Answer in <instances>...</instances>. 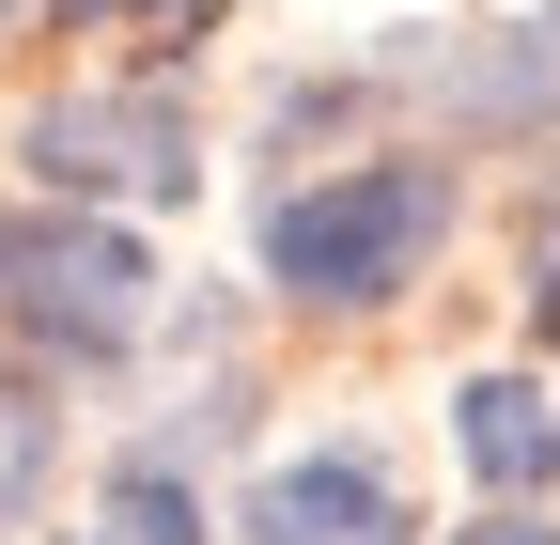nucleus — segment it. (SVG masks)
I'll return each instance as SVG.
<instances>
[{
  "label": "nucleus",
  "instance_id": "obj_5",
  "mask_svg": "<svg viewBox=\"0 0 560 545\" xmlns=\"http://www.w3.org/2000/svg\"><path fill=\"white\" fill-rule=\"evenodd\" d=\"M452 452H467L499 499H545V484H560V405H545L529 374H467V390H452Z\"/></svg>",
  "mask_w": 560,
  "mask_h": 545
},
{
  "label": "nucleus",
  "instance_id": "obj_6",
  "mask_svg": "<svg viewBox=\"0 0 560 545\" xmlns=\"http://www.w3.org/2000/svg\"><path fill=\"white\" fill-rule=\"evenodd\" d=\"M436 94H452V125H560V0L514 16L499 47H467Z\"/></svg>",
  "mask_w": 560,
  "mask_h": 545
},
{
  "label": "nucleus",
  "instance_id": "obj_4",
  "mask_svg": "<svg viewBox=\"0 0 560 545\" xmlns=\"http://www.w3.org/2000/svg\"><path fill=\"white\" fill-rule=\"evenodd\" d=\"M234 545H420V514H405V484L374 452H296V467L249 484Z\"/></svg>",
  "mask_w": 560,
  "mask_h": 545
},
{
  "label": "nucleus",
  "instance_id": "obj_11",
  "mask_svg": "<svg viewBox=\"0 0 560 545\" xmlns=\"http://www.w3.org/2000/svg\"><path fill=\"white\" fill-rule=\"evenodd\" d=\"M79 16H140V0H79Z\"/></svg>",
  "mask_w": 560,
  "mask_h": 545
},
{
  "label": "nucleus",
  "instance_id": "obj_7",
  "mask_svg": "<svg viewBox=\"0 0 560 545\" xmlns=\"http://www.w3.org/2000/svg\"><path fill=\"white\" fill-rule=\"evenodd\" d=\"M94 545H202L187 467H172V452H125V484H109V530H94Z\"/></svg>",
  "mask_w": 560,
  "mask_h": 545
},
{
  "label": "nucleus",
  "instance_id": "obj_2",
  "mask_svg": "<svg viewBox=\"0 0 560 545\" xmlns=\"http://www.w3.org/2000/svg\"><path fill=\"white\" fill-rule=\"evenodd\" d=\"M0 312L47 359H125L156 327V250L125 219H0Z\"/></svg>",
  "mask_w": 560,
  "mask_h": 545
},
{
  "label": "nucleus",
  "instance_id": "obj_1",
  "mask_svg": "<svg viewBox=\"0 0 560 545\" xmlns=\"http://www.w3.org/2000/svg\"><path fill=\"white\" fill-rule=\"evenodd\" d=\"M452 234V172L436 156H374V172H327V187H280L265 202V281L312 297V312H374L405 297Z\"/></svg>",
  "mask_w": 560,
  "mask_h": 545
},
{
  "label": "nucleus",
  "instance_id": "obj_9",
  "mask_svg": "<svg viewBox=\"0 0 560 545\" xmlns=\"http://www.w3.org/2000/svg\"><path fill=\"white\" fill-rule=\"evenodd\" d=\"M452 545H560V530H545L529 499H499V514H482V530H452Z\"/></svg>",
  "mask_w": 560,
  "mask_h": 545
},
{
  "label": "nucleus",
  "instance_id": "obj_3",
  "mask_svg": "<svg viewBox=\"0 0 560 545\" xmlns=\"http://www.w3.org/2000/svg\"><path fill=\"white\" fill-rule=\"evenodd\" d=\"M16 156L62 187V202H94V187H140V202H187V109L156 94V79H109V94H47L32 125H16Z\"/></svg>",
  "mask_w": 560,
  "mask_h": 545
},
{
  "label": "nucleus",
  "instance_id": "obj_10",
  "mask_svg": "<svg viewBox=\"0 0 560 545\" xmlns=\"http://www.w3.org/2000/svg\"><path fill=\"white\" fill-rule=\"evenodd\" d=\"M529 312H545V344H560V234H545V281H529Z\"/></svg>",
  "mask_w": 560,
  "mask_h": 545
},
{
  "label": "nucleus",
  "instance_id": "obj_8",
  "mask_svg": "<svg viewBox=\"0 0 560 545\" xmlns=\"http://www.w3.org/2000/svg\"><path fill=\"white\" fill-rule=\"evenodd\" d=\"M47 452H62V437H47V405H32V390H0V530L47 499Z\"/></svg>",
  "mask_w": 560,
  "mask_h": 545
}]
</instances>
